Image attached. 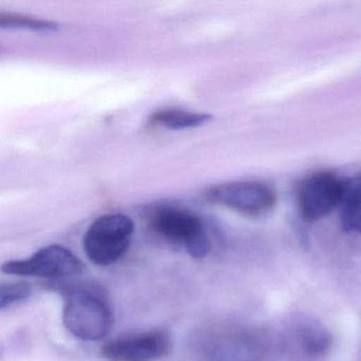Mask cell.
I'll return each mask as SVG.
<instances>
[{
	"label": "cell",
	"mask_w": 361,
	"mask_h": 361,
	"mask_svg": "<svg viewBox=\"0 0 361 361\" xmlns=\"http://www.w3.org/2000/svg\"><path fill=\"white\" fill-rule=\"evenodd\" d=\"M63 322L75 337L86 341H98L113 326V310L98 291L73 287L65 293Z\"/></svg>",
	"instance_id": "cell-1"
},
{
	"label": "cell",
	"mask_w": 361,
	"mask_h": 361,
	"mask_svg": "<svg viewBox=\"0 0 361 361\" xmlns=\"http://www.w3.org/2000/svg\"><path fill=\"white\" fill-rule=\"evenodd\" d=\"M134 230V221L126 215H103L86 231L84 251L96 265H113L128 250Z\"/></svg>",
	"instance_id": "cell-2"
},
{
	"label": "cell",
	"mask_w": 361,
	"mask_h": 361,
	"mask_svg": "<svg viewBox=\"0 0 361 361\" xmlns=\"http://www.w3.org/2000/svg\"><path fill=\"white\" fill-rule=\"evenodd\" d=\"M149 227L164 240L185 246L194 259L206 257L210 250V240L202 219L189 211L160 209L152 215Z\"/></svg>",
	"instance_id": "cell-3"
},
{
	"label": "cell",
	"mask_w": 361,
	"mask_h": 361,
	"mask_svg": "<svg viewBox=\"0 0 361 361\" xmlns=\"http://www.w3.org/2000/svg\"><path fill=\"white\" fill-rule=\"evenodd\" d=\"M1 270L14 276L59 279L82 274L84 264L66 247L50 245L39 249L29 259L6 262Z\"/></svg>",
	"instance_id": "cell-4"
},
{
	"label": "cell",
	"mask_w": 361,
	"mask_h": 361,
	"mask_svg": "<svg viewBox=\"0 0 361 361\" xmlns=\"http://www.w3.org/2000/svg\"><path fill=\"white\" fill-rule=\"evenodd\" d=\"M206 198L213 204L227 207L246 215H261L274 208V189L257 181L223 183L207 190Z\"/></svg>",
	"instance_id": "cell-5"
},
{
	"label": "cell",
	"mask_w": 361,
	"mask_h": 361,
	"mask_svg": "<svg viewBox=\"0 0 361 361\" xmlns=\"http://www.w3.org/2000/svg\"><path fill=\"white\" fill-rule=\"evenodd\" d=\"M344 180L329 171L314 173L304 179L299 191L301 216L316 221L333 212L341 204Z\"/></svg>",
	"instance_id": "cell-6"
},
{
	"label": "cell",
	"mask_w": 361,
	"mask_h": 361,
	"mask_svg": "<svg viewBox=\"0 0 361 361\" xmlns=\"http://www.w3.org/2000/svg\"><path fill=\"white\" fill-rule=\"evenodd\" d=\"M172 345L170 335L157 329L113 340L102 346L101 355L109 361H157L170 354Z\"/></svg>",
	"instance_id": "cell-7"
},
{
	"label": "cell",
	"mask_w": 361,
	"mask_h": 361,
	"mask_svg": "<svg viewBox=\"0 0 361 361\" xmlns=\"http://www.w3.org/2000/svg\"><path fill=\"white\" fill-rule=\"evenodd\" d=\"M340 221L344 231L361 234V174L344 181Z\"/></svg>",
	"instance_id": "cell-8"
},
{
	"label": "cell",
	"mask_w": 361,
	"mask_h": 361,
	"mask_svg": "<svg viewBox=\"0 0 361 361\" xmlns=\"http://www.w3.org/2000/svg\"><path fill=\"white\" fill-rule=\"evenodd\" d=\"M212 119L208 114L193 113L183 109H168L158 111L152 117V122L168 130H180L204 126Z\"/></svg>",
	"instance_id": "cell-9"
},
{
	"label": "cell",
	"mask_w": 361,
	"mask_h": 361,
	"mask_svg": "<svg viewBox=\"0 0 361 361\" xmlns=\"http://www.w3.org/2000/svg\"><path fill=\"white\" fill-rule=\"evenodd\" d=\"M0 25L3 28L27 29V30L35 31V32L49 33L54 32L58 26L54 23L46 20H35V18H27L20 16H1Z\"/></svg>",
	"instance_id": "cell-10"
},
{
	"label": "cell",
	"mask_w": 361,
	"mask_h": 361,
	"mask_svg": "<svg viewBox=\"0 0 361 361\" xmlns=\"http://www.w3.org/2000/svg\"><path fill=\"white\" fill-rule=\"evenodd\" d=\"M32 288L28 283H10L0 286V310L10 307L18 302L28 299Z\"/></svg>",
	"instance_id": "cell-11"
}]
</instances>
